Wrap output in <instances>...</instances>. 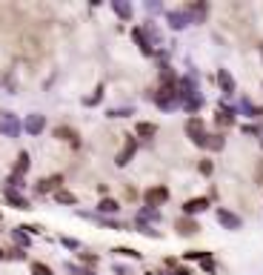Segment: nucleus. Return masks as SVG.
Returning <instances> with one entry per match:
<instances>
[{
    "mask_svg": "<svg viewBox=\"0 0 263 275\" xmlns=\"http://www.w3.org/2000/svg\"><path fill=\"white\" fill-rule=\"evenodd\" d=\"M152 100L160 112H172V109L180 106V95H177V86H158L152 92Z\"/></svg>",
    "mask_w": 263,
    "mask_h": 275,
    "instance_id": "2",
    "label": "nucleus"
},
{
    "mask_svg": "<svg viewBox=\"0 0 263 275\" xmlns=\"http://www.w3.org/2000/svg\"><path fill=\"white\" fill-rule=\"evenodd\" d=\"M160 218H163V215H160V209H155V206H138V215H135L138 224H149V227H155Z\"/></svg>",
    "mask_w": 263,
    "mask_h": 275,
    "instance_id": "17",
    "label": "nucleus"
},
{
    "mask_svg": "<svg viewBox=\"0 0 263 275\" xmlns=\"http://www.w3.org/2000/svg\"><path fill=\"white\" fill-rule=\"evenodd\" d=\"M114 275H129V266H123V264H114Z\"/></svg>",
    "mask_w": 263,
    "mask_h": 275,
    "instance_id": "41",
    "label": "nucleus"
},
{
    "mask_svg": "<svg viewBox=\"0 0 263 275\" xmlns=\"http://www.w3.org/2000/svg\"><path fill=\"white\" fill-rule=\"evenodd\" d=\"M29 272L32 275H54V269L49 264H43V261H32L29 264Z\"/></svg>",
    "mask_w": 263,
    "mask_h": 275,
    "instance_id": "31",
    "label": "nucleus"
},
{
    "mask_svg": "<svg viewBox=\"0 0 263 275\" xmlns=\"http://www.w3.org/2000/svg\"><path fill=\"white\" fill-rule=\"evenodd\" d=\"M63 181H66V175H60V172L37 178V184H35V195L46 198V195H54V192H60V189H63Z\"/></svg>",
    "mask_w": 263,
    "mask_h": 275,
    "instance_id": "3",
    "label": "nucleus"
},
{
    "mask_svg": "<svg viewBox=\"0 0 263 275\" xmlns=\"http://www.w3.org/2000/svg\"><path fill=\"white\" fill-rule=\"evenodd\" d=\"M158 135V124H152V121H138V126H135V138L138 141H152Z\"/></svg>",
    "mask_w": 263,
    "mask_h": 275,
    "instance_id": "19",
    "label": "nucleus"
},
{
    "mask_svg": "<svg viewBox=\"0 0 263 275\" xmlns=\"http://www.w3.org/2000/svg\"><path fill=\"white\" fill-rule=\"evenodd\" d=\"M3 189H15V192H23L26 189V178H20V175H12L6 178V184H3Z\"/></svg>",
    "mask_w": 263,
    "mask_h": 275,
    "instance_id": "29",
    "label": "nucleus"
},
{
    "mask_svg": "<svg viewBox=\"0 0 263 275\" xmlns=\"http://www.w3.org/2000/svg\"><path fill=\"white\" fill-rule=\"evenodd\" d=\"M66 272H69V275H97L95 269H89V266H80V264H72V261H66Z\"/></svg>",
    "mask_w": 263,
    "mask_h": 275,
    "instance_id": "32",
    "label": "nucleus"
},
{
    "mask_svg": "<svg viewBox=\"0 0 263 275\" xmlns=\"http://www.w3.org/2000/svg\"><path fill=\"white\" fill-rule=\"evenodd\" d=\"M20 126H23V132H26V135L37 138V135L46 132V115H40V112H32V115H26L23 121H20Z\"/></svg>",
    "mask_w": 263,
    "mask_h": 275,
    "instance_id": "9",
    "label": "nucleus"
},
{
    "mask_svg": "<svg viewBox=\"0 0 263 275\" xmlns=\"http://www.w3.org/2000/svg\"><path fill=\"white\" fill-rule=\"evenodd\" d=\"M78 261H80V266L97 269V264H100V255H97V252H78Z\"/></svg>",
    "mask_w": 263,
    "mask_h": 275,
    "instance_id": "27",
    "label": "nucleus"
},
{
    "mask_svg": "<svg viewBox=\"0 0 263 275\" xmlns=\"http://www.w3.org/2000/svg\"><path fill=\"white\" fill-rule=\"evenodd\" d=\"M0 232H3V230H0Z\"/></svg>",
    "mask_w": 263,
    "mask_h": 275,
    "instance_id": "46",
    "label": "nucleus"
},
{
    "mask_svg": "<svg viewBox=\"0 0 263 275\" xmlns=\"http://www.w3.org/2000/svg\"><path fill=\"white\" fill-rule=\"evenodd\" d=\"M26 258H29V252H26V249H20V247L6 249V261H26Z\"/></svg>",
    "mask_w": 263,
    "mask_h": 275,
    "instance_id": "35",
    "label": "nucleus"
},
{
    "mask_svg": "<svg viewBox=\"0 0 263 275\" xmlns=\"http://www.w3.org/2000/svg\"><path fill=\"white\" fill-rule=\"evenodd\" d=\"M9 235H12V241H15V247H20V249H29V247H32V235L23 230V224H20V227H15V230H9Z\"/></svg>",
    "mask_w": 263,
    "mask_h": 275,
    "instance_id": "22",
    "label": "nucleus"
},
{
    "mask_svg": "<svg viewBox=\"0 0 263 275\" xmlns=\"http://www.w3.org/2000/svg\"><path fill=\"white\" fill-rule=\"evenodd\" d=\"M169 195H172V192H169V187L166 184H155V187H146L143 189V206H155V209H158V206H163L169 201Z\"/></svg>",
    "mask_w": 263,
    "mask_h": 275,
    "instance_id": "5",
    "label": "nucleus"
},
{
    "mask_svg": "<svg viewBox=\"0 0 263 275\" xmlns=\"http://www.w3.org/2000/svg\"><path fill=\"white\" fill-rule=\"evenodd\" d=\"M175 230H177V235H198L201 232V227H198V221L194 218H177L175 221Z\"/></svg>",
    "mask_w": 263,
    "mask_h": 275,
    "instance_id": "21",
    "label": "nucleus"
},
{
    "mask_svg": "<svg viewBox=\"0 0 263 275\" xmlns=\"http://www.w3.org/2000/svg\"><path fill=\"white\" fill-rule=\"evenodd\" d=\"M0 218H3V209H0Z\"/></svg>",
    "mask_w": 263,
    "mask_h": 275,
    "instance_id": "45",
    "label": "nucleus"
},
{
    "mask_svg": "<svg viewBox=\"0 0 263 275\" xmlns=\"http://www.w3.org/2000/svg\"><path fill=\"white\" fill-rule=\"evenodd\" d=\"M29 169H32V155H29V152L23 149V152H18V158H15V167H12V175L26 178V175H29Z\"/></svg>",
    "mask_w": 263,
    "mask_h": 275,
    "instance_id": "18",
    "label": "nucleus"
},
{
    "mask_svg": "<svg viewBox=\"0 0 263 275\" xmlns=\"http://www.w3.org/2000/svg\"><path fill=\"white\" fill-rule=\"evenodd\" d=\"M183 129H186V138L194 143V146H203V141H206V124H203V118H198V115H192V118H186V124H183Z\"/></svg>",
    "mask_w": 263,
    "mask_h": 275,
    "instance_id": "6",
    "label": "nucleus"
},
{
    "mask_svg": "<svg viewBox=\"0 0 263 275\" xmlns=\"http://www.w3.org/2000/svg\"><path fill=\"white\" fill-rule=\"evenodd\" d=\"M95 212H97V215H103V218L120 215V201H117V198H112V195H106V198H100V201H97Z\"/></svg>",
    "mask_w": 263,
    "mask_h": 275,
    "instance_id": "13",
    "label": "nucleus"
},
{
    "mask_svg": "<svg viewBox=\"0 0 263 275\" xmlns=\"http://www.w3.org/2000/svg\"><path fill=\"white\" fill-rule=\"evenodd\" d=\"M143 275H166V272H158V269H149V272H143Z\"/></svg>",
    "mask_w": 263,
    "mask_h": 275,
    "instance_id": "44",
    "label": "nucleus"
},
{
    "mask_svg": "<svg viewBox=\"0 0 263 275\" xmlns=\"http://www.w3.org/2000/svg\"><path fill=\"white\" fill-rule=\"evenodd\" d=\"M166 275H192V272H189L186 266H175V269H172V272H166Z\"/></svg>",
    "mask_w": 263,
    "mask_h": 275,
    "instance_id": "40",
    "label": "nucleus"
},
{
    "mask_svg": "<svg viewBox=\"0 0 263 275\" xmlns=\"http://www.w3.org/2000/svg\"><path fill=\"white\" fill-rule=\"evenodd\" d=\"M54 201L63 206H78V195L72 192V189H60V192H54Z\"/></svg>",
    "mask_w": 263,
    "mask_h": 275,
    "instance_id": "25",
    "label": "nucleus"
},
{
    "mask_svg": "<svg viewBox=\"0 0 263 275\" xmlns=\"http://www.w3.org/2000/svg\"><path fill=\"white\" fill-rule=\"evenodd\" d=\"M3 201L12 206V209H18V212H32L35 206L32 201L26 198V192H15V189H3Z\"/></svg>",
    "mask_w": 263,
    "mask_h": 275,
    "instance_id": "8",
    "label": "nucleus"
},
{
    "mask_svg": "<svg viewBox=\"0 0 263 275\" xmlns=\"http://www.w3.org/2000/svg\"><path fill=\"white\" fill-rule=\"evenodd\" d=\"M215 215H218V224L220 227H226V230H240V227H243V218L235 215L232 209H223V206H220Z\"/></svg>",
    "mask_w": 263,
    "mask_h": 275,
    "instance_id": "14",
    "label": "nucleus"
},
{
    "mask_svg": "<svg viewBox=\"0 0 263 275\" xmlns=\"http://www.w3.org/2000/svg\"><path fill=\"white\" fill-rule=\"evenodd\" d=\"M218 86H220V92L226 95V98H232L237 92V83H235V78H232V72L229 69H218Z\"/></svg>",
    "mask_w": 263,
    "mask_h": 275,
    "instance_id": "16",
    "label": "nucleus"
},
{
    "mask_svg": "<svg viewBox=\"0 0 263 275\" xmlns=\"http://www.w3.org/2000/svg\"><path fill=\"white\" fill-rule=\"evenodd\" d=\"M201 175H212V172H215V163H212V160H201Z\"/></svg>",
    "mask_w": 263,
    "mask_h": 275,
    "instance_id": "38",
    "label": "nucleus"
},
{
    "mask_svg": "<svg viewBox=\"0 0 263 275\" xmlns=\"http://www.w3.org/2000/svg\"><path fill=\"white\" fill-rule=\"evenodd\" d=\"M3 261H6V249L0 247V264H3Z\"/></svg>",
    "mask_w": 263,
    "mask_h": 275,
    "instance_id": "43",
    "label": "nucleus"
},
{
    "mask_svg": "<svg viewBox=\"0 0 263 275\" xmlns=\"http://www.w3.org/2000/svg\"><path fill=\"white\" fill-rule=\"evenodd\" d=\"M201 269H203V272H215V261H212V258L201 261Z\"/></svg>",
    "mask_w": 263,
    "mask_h": 275,
    "instance_id": "39",
    "label": "nucleus"
},
{
    "mask_svg": "<svg viewBox=\"0 0 263 275\" xmlns=\"http://www.w3.org/2000/svg\"><path fill=\"white\" fill-rule=\"evenodd\" d=\"M226 146V138L223 135H206V141H203L201 149H209V152H220Z\"/></svg>",
    "mask_w": 263,
    "mask_h": 275,
    "instance_id": "24",
    "label": "nucleus"
},
{
    "mask_svg": "<svg viewBox=\"0 0 263 275\" xmlns=\"http://www.w3.org/2000/svg\"><path fill=\"white\" fill-rule=\"evenodd\" d=\"M97 192H100V198H106L109 195V187H106V184H97Z\"/></svg>",
    "mask_w": 263,
    "mask_h": 275,
    "instance_id": "42",
    "label": "nucleus"
},
{
    "mask_svg": "<svg viewBox=\"0 0 263 275\" xmlns=\"http://www.w3.org/2000/svg\"><path fill=\"white\" fill-rule=\"evenodd\" d=\"M60 244L69 249V252H80V249H83V244H80L78 238H72V235H60Z\"/></svg>",
    "mask_w": 263,
    "mask_h": 275,
    "instance_id": "33",
    "label": "nucleus"
},
{
    "mask_svg": "<svg viewBox=\"0 0 263 275\" xmlns=\"http://www.w3.org/2000/svg\"><path fill=\"white\" fill-rule=\"evenodd\" d=\"M160 40H163V37H160V29L155 26L152 20H146L141 26H132V43L138 46V52H141L143 58H155Z\"/></svg>",
    "mask_w": 263,
    "mask_h": 275,
    "instance_id": "1",
    "label": "nucleus"
},
{
    "mask_svg": "<svg viewBox=\"0 0 263 275\" xmlns=\"http://www.w3.org/2000/svg\"><path fill=\"white\" fill-rule=\"evenodd\" d=\"M100 100H103V83H97V86H95V92L83 98V106H86V109H92V106H97Z\"/></svg>",
    "mask_w": 263,
    "mask_h": 275,
    "instance_id": "28",
    "label": "nucleus"
},
{
    "mask_svg": "<svg viewBox=\"0 0 263 275\" xmlns=\"http://www.w3.org/2000/svg\"><path fill=\"white\" fill-rule=\"evenodd\" d=\"M135 227H138V232L146 235V238H160V235H163L160 230H155V227H149V224H138V221H135Z\"/></svg>",
    "mask_w": 263,
    "mask_h": 275,
    "instance_id": "34",
    "label": "nucleus"
},
{
    "mask_svg": "<svg viewBox=\"0 0 263 275\" xmlns=\"http://www.w3.org/2000/svg\"><path fill=\"white\" fill-rule=\"evenodd\" d=\"M112 252L114 255H123V258H132V261H143V252H138V249H132V247H114Z\"/></svg>",
    "mask_w": 263,
    "mask_h": 275,
    "instance_id": "30",
    "label": "nucleus"
},
{
    "mask_svg": "<svg viewBox=\"0 0 263 275\" xmlns=\"http://www.w3.org/2000/svg\"><path fill=\"white\" fill-rule=\"evenodd\" d=\"M135 115V109L132 106H112V109H106V118L109 121H120V118H129Z\"/></svg>",
    "mask_w": 263,
    "mask_h": 275,
    "instance_id": "26",
    "label": "nucleus"
},
{
    "mask_svg": "<svg viewBox=\"0 0 263 275\" xmlns=\"http://www.w3.org/2000/svg\"><path fill=\"white\" fill-rule=\"evenodd\" d=\"M54 138H57V141H63V143H69L75 152L80 149V132L75 129V126H69V124L54 126Z\"/></svg>",
    "mask_w": 263,
    "mask_h": 275,
    "instance_id": "10",
    "label": "nucleus"
},
{
    "mask_svg": "<svg viewBox=\"0 0 263 275\" xmlns=\"http://www.w3.org/2000/svg\"><path fill=\"white\" fill-rule=\"evenodd\" d=\"M23 230L29 232V235H43V227H40V224H23Z\"/></svg>",
    "mask_w": 263,
    "mask_h": 275,
    "instance_id": "37",
    "label": "nucleus"
},
{
    "mask_svg": "<svg viewBox=\"0 0 263 275\" xmlns=\"http://www.w3.org/2000/svg\"><path fill=\"white\" fill-rule=\"evenodd\" d=\"M112 12L120 20H132V18H135V9H132L129 0H112Z\"/></svg>",
    "mask_w": 263,
    "mask_h": 275,
    "instance_id": "23",
    "label": "nucleus"
},
{
    "mask_svg": "<svg viewBox=\"0 0 263 275\" xmlns=\"http://www.w3.org/2000/svg\"><path fill=\"white\" fill-rule=\"evenodd\" d=\"M186 261H206L209 258V252H203V249H192V252H186Z\"/></svg>",
    "mask_w": 263,
    "mask_h": 275,
    "instance_id": "36",
    "label": "nucleus"
},
{
    "mask_svg": "<svg viewBox=\"0 0 263 275\" xmlns=\"http://www.w3.org/2000/svg\"><path fill=\"white\" fill-rule=\"evenodd\" d=\"M126 141H123V146H120V152L114 155V167L117 169H123V167H129L132 163V158L138 155V149H141V141L135 138V135H123Z\"/></svg>",
    "mask_w": 263,
    "mask_h": 275,
    "instance_id": "4",
    "label": "nucleus"
},
{
    "mask_svg": "<svg viewBox=\"0 0 263 275\" xmlns=\"http://www.w3.org/2000/svg\"><path fill=\"white\" fill-rule=\"evenodd\" d=\"M166 23H169V29L180 32V29H186L192 23V18H189V12H186L183 6H180V9H166Z\"/></svg>",
    "mask_w": 263,
    "mask_h": 275,
    "instance_id": "11",
    "label": "nucleus"
},
{
    "mask_svg": "<svg viewBox=\"0 0 263 275\" xmlns=\"http://www.w3.org/2000/svg\"><path fill=\"white\" fill-rule=\"evenodd\" d=\"M209 198L206 195H198V198H189V201H183V215L186 218H192V215L203 212V209H209Z\"/></svg>",
    "mask_w": 263,
    "mask_h": 275,
    "instance_id": "15",
    "label": "nucleus"
},
{
    "mask_svg": "<svg viewBox=\"0 0 263 275\" xmlns=\"http://www.w3.org/2000/svg\"><path fill=\"white\" fill-rule=\"evenodd\" d=\"M0 132L3 138H12V141H18L20 132H23V126H20V118L15 112H0Z\"/></svg>",
    "mask_w": 263,
    "mask_h": 275,
    "instance_id": "7",
    "label": "nucleus"
},
{
    "mask_svg": "<svg viewBox=\"0 0 263 275\" xmlns=\"http://www.w3.org/2000/svg\"><path fill=\"white\" fill-rule=\"evenodd\" d=\"M158 83L160 86H177V75L169 63H160L158 66Z\"/></svg>",
    "mask_w": 263,
    "mask_h": 275,
    "instance_id": "20",
    "label": "nucleus"
},
{
    "mask_svg": "<svg viewBox=\"0 0 263 275\" xmlns=\"http://www.w3.org/2000/svg\"><path fill=\"white\" fill-rule=\"evenodd\" d=\"M80 218H86V221H95L100 224V227H106V230H126V224H120L117 218H103V215H97V212H86V209H78Z\"/></svg>",
    "mask_w": 263,
    "mask_h": 275,
    "instance_id": "12",
    "label": "nucleus"
}]
</instances>
